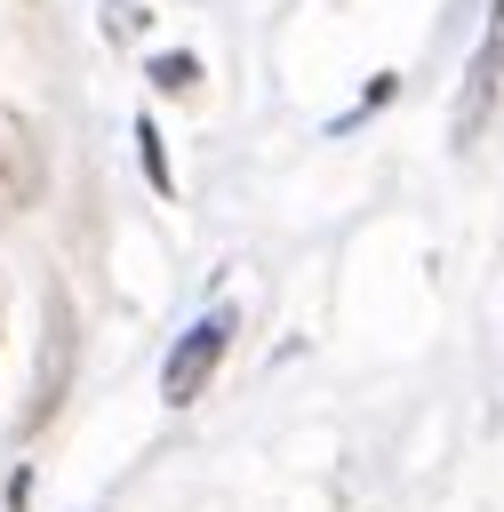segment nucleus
<instances>
[{"label": "nucleus", "mask_w": 504, "mask_h": 512, "mask_svg": "<svg viewBox=\"0 0 504 512\" xmlns=\"http://www.w3.org/2000/svg\"><path fill=\"white\" fill-rule=\"evenodd\" d=\"M64 344H72V328H64V296H48V360H40V400H32L24 432H32V424H48V416H56V400H64Z\"/></svg>", "instance_id": "obj_3"}, {"label": "nucleus", "mask_w": 504, "mask_h": 512, "mask_svg": "<svg viewBox=\"0 0 504 512\" xmlns=\"http://www.w3.org/2000/svg\"><path fill=\"white\" fill-rule=\"evenodd\" d=\"M32 184H40V168H32L24 128H0V208H24V200H32Z\"/></svg>", "instance_id": "obj_4"}, {"label": "nucleus", "mask_w": 504, "mask_h": 512, "mask_svg": "<svg viewBox=\"0 0 504 512\" xmlns=\"http://www.w3.org/2000/svg\"><path fill=\"white\" fill-rule=\"evenodd\" d=\"M232 328H240V312H232V304H208V312L176 336V352H168V368H160V400H168V408H192V400L216 384V368H224V352H232Z\"/></svg>", "instance_id": "obj_1"}, {"label": "nucleus", "mask_w": 504, "mask_h": 512, "mask_svg": "<svg viewBox=\"0 0 504 512\" xmlns=\"http://www.w3.org/2000/svg\"><path fill=\"white\" fill-rule=\"evenodd\" d=\"M200 80V56H184V48H168V56H152V88L160 96H184Z\"/></svg>", "instance_id": "obj_6"}, {"label": "nucleus", "mask_w": 504, "mask_h": 512, "mask_svg": "<svg viewBox=\"0 0 504 512\" xmlns=\"http://www.w3.org/2000/svg\"><path fill=\"white\" fill-rule=\"evenodd\" d=\"M496 104H504V0H488V32H480V48H472V64H464V88H456V112H448L456 152H472V144L488 136Z\"/></svg>", "instance_id": "obj_2"}, {"label": "nucleus", "mask_w": 504, "mask_h": 512, "mask_svg": "<svg viewBox=\"0 0 504 512\" xmlns=\"http://www.w3.org/2000/svg\"><path fill=\"white\" fill-rule=\"evenodd\" d=\"M136 160H144L152 192H160V200H176V168H168V144H160V128H152V120H136Z\"/></svg>", "instance_id": "obj_5"}]
</instances>
